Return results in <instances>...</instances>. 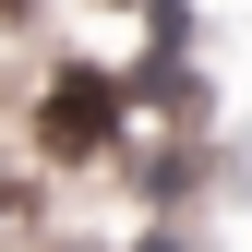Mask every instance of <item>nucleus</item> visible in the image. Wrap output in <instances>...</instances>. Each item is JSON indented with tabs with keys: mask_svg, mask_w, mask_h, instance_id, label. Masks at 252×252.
Here are the masks:
<instances>
[{
	"mask_svg": "<svg viewBox=\"0 0 252 252\" xmlns=\"http://www.w3.org/2000/svg\"><path fill=\"white\" fill-rule=\"evenodd\" d=\"M108 120H120V84L72 72V84L48 96V156H84V144H108Z\"/></svg>",
	"mask_w": 252,
	"mask_h": 252,
	"instance_id": "nucleus-1",
	"label": "nucleus"
}]
</instances>
